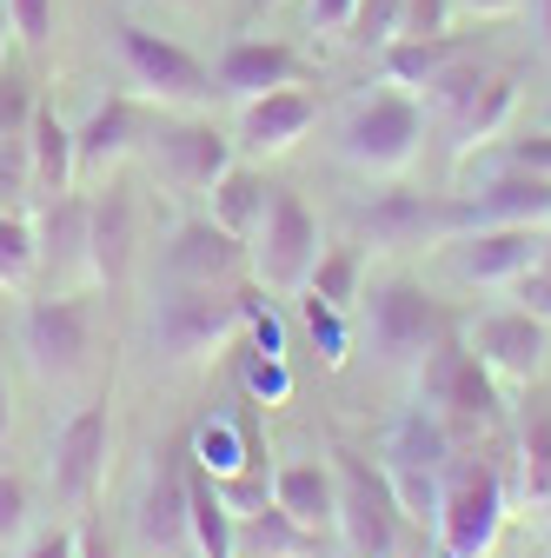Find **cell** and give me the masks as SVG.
I'll return each instance as SVG.
<instances>
[{"instance_id": "cell-1", "label": "cell", "mask_w": 551, "mask_h": 558, "mask_svg": "<svg viewBox=\"0 0 551 558\" xmlns=\"http://www.w3.org/2000/svg\"><path fill=\"white\" fill-rule=\"evenodd\" d=\"M512 493L492 459H452L432 512V558H492L505 532Z\"/></svg>"}, {"instance_id": "cell-2", "label": "cell", "mask_w": 551, "mask_h": 558, "mask_svg": "<svg viewBox=\"0 0 551 558\" xmlns=\"http://www.w3.org/2000/svg\"><path fill=\"white\" fill-rule=\"evenodd\" d=\"M419 405H432L452 439H492L512 426V405H505V386L478 366V353L452 332L445 345H432L426 366H419Z\"/></svg>"}, {"instance_id": "cell-3", "label": "cell", "mask_w": 551, "mask_h": 558, "mask_svg": "<svg viewBox=\"0 0 551 558\" xmlns=\"http://www.w3.org/2000/svg\"><path fill=\"white\" fill-rule=\"evenodd\" d=\"M426 120L432 113L419 107V94H399V87L359 94L346 107V126H339V154H346V167H359L372 180H399L426 154Z\"/></svg>"}, {"instance_id": "cell-4", "label": "cell", "mask_w": 551, "mask_h": 558, "mask_svg": "<svg viewBox=\"0 0 551 558\" xmlns=\"http://www.w3.org/2000/svg\"><path fill=\"white\" fill-rule=\"evenodd\" d=\"M452 332H458V313L439 293H426L419 279H405V272L379 279V287L366 293V339H372L379 366H412L419 373L426 353L445 345Z\"/></svg>"}, {"instance_id": "cell-5", "label": "cell", "mask_w": 551, "mask_h": 558, "mask_svg": "<svg viewBox=\"0 0 551 558\" xmlns=\"http://www.w3.org/2000/svg\"><path fill=\"white\" fill-rule=\"evenodd\" d=\"M452 459H458V439H452V426H445L432 405H412V412L392 418L379 465H385L392 493H399L405 525H432V512H439V485H445Z\"/></svg>"}, {"instance_id": "cell-6", "label": "cell", "mask_w": 551, "mask_h": 558, "mask_svg": "<svg viewBox=\"0 0 551 558\" xmlns=\"http://www.w3.org/2000/svg\"><path fill=\"white\" fill-rule=\"evenodd\" d=\"M253 287H167L154 306V345L167 366H199L246 332Z\"/></svg>"}, {"instance_id": "cell-7", "label": "cell", "mask_w": 551, "mask_h": 558, "mask_svg": "<svg viewBox=\"0 0 551 558\" xmlns=\"http://www.w3.org/2000/svg\"><path fill=\"white\" fill-rule=\"evenodd\" d=\"M113 53H120V74H126L133 100H147L160 113H199L206 100H213V66L193 60L180 40L140 27V21L113 27Z\"/></svg>"}, {"instance_id": "cell-8", "label": "cell", "mask_w": 551, "mask_h": 558, "mask_svg": "<svg viewBox=\"0 0 551 558\" xmlns=\"http://www.w3.org/2000/svg\"><path fill=\"white\" fill-rule=\"evenodd\" d=\"M332 493H339V519L332 532L346 538L353 558H399L405 545V512H399V493L379 459L353 452V446H332Z\"/></svg>"}, {"instance_id": "cell-9", "label": "cell", "mask_w": 551, "mask_h": 558, "mask_svg": "<svg viewBox=\"0 0 551 558\" xmlns=\"http://www.w3.org/2000/svg\"><path fill=\"white\" fill-rule=\"evenodd\" d=\"M319 253H326V233H319V220H313V206H306L299 193H286V186H272L266 220H259V233L246 240V272L259 279L266 293H306Z\"/></svg>"}, {"instance_id": "cell-10", "label": "cell", "mask_w": 551, "mask_h": 558, "mask_svg": "<svg viewBox=\"0 0 551 558\" xmlns=\"http://www.w3.org/2000/svg\"><path fill=\"white\" fill-rule=\"evenodd\" d=\"M21 353L47 386L81 379L94 360V306L81 293H40L21 306Z\"/></svg>"}, {"instance_id": "cell-11", "label": "cell", "mask_w": 551, "mask_h": 558, "mask_svg": "<svg viewBox=\"0 0 551 558\" xmlns=\"http://www.w3.org/2000/svg\"><path fill=\"white\" fill-rule=\"evenodd\" d=\"M107 459H113V405L94 399V405H81V412L53 433V452H47V485H53V499H60L66 512H94L100 485H107Z\"/></svg>"}, {"instance_id": "cell-12", "label": "cell", "mask_w": 551, "mask_h": 558, "mask_svg": "<svg viewBox=\"0 0 551 558\" xmlns=\"http://www.w3.org/2000/svg\"><path fill=\"white\" fill-rule=\"evenodd\" d=\"M359 240H372V253H405V246H445L458 240V199L452 193H379L366 199L359 214H353Z\"/></svg>"}, {"instance_id": "cell-13", "label": "cell", "mask_w": 551, "mask_h": 558, "mask_svg": "<svg viewBox=\"0 0 551 558\" xmlns=\"http://www.w3.org/2000/svg\"><path fill=\"white\" fill-rule=\"evenodd\" d=\"M233 160H240V147H233L213 120H199V113H180V120H167L154 133V173L180 199H206V193H213V180Z\"/></svg>"}, {"instance_id": "cell-14", "label": "cell", "mask_w": 551, "mask_h": 558, "mask_svg": "<svg viewBox=\"0 0 551 558\" xmlns=\"http://www.w3.org/2000/svg\"><path fill=\"white\" fill-rule=\"evenodd\" d=\"M133 532H140L154 551H186L193 545V452H186V439H167L154 452Z\"/></svg>"}, {"instance_id": "cell-15", "label": "cell", "mask_w": 551, "mask_h": 558, "mask_svg": "<svg viewBox=\"0 0 551 558\" xmlns=\"http://www.w3.org/2000/svg\"><path fill=\"white\" fill-rule=\"evenodd\" d=\"M280 87H313V60L299 47H286V40H253V34L226 40V53L213 66V100L246 107V100H266V94H280Z\"/></svg>"}, {"instance_id": "cell-16", "label": "cell", "mask_w": 551, "mask_h": 558, "mask_svg": "<svg viewBox=\"0 0 551 558\" xmlns=\"http://www.w3.org/2000/svg\"><path fill=\"white\" fill-rule=\"evenodd\" d=\"M133 253H140V206L107 173L100 193L87 199V287H126Z\"/></svg>"}, {"instance_id": "cell-17", "label": "cell", "mask_w": 551, "mask_h": 558, "mask_svg": "<svg viewBox=\"0 0 551 558\" xmlns=\"http://www.w3.org/2000/svg\"><path fill=\"white\" fill-rule=\"evenodd\" d=\"M544 332H551V326L531 319V313L518 306V313H486V319L465 332V345L478 353V366H486L499 386H538L544 353H551V339H544Z\"/></svg>"}, {"instance_id": "cell-18", "label": "cell", "mask_w": 551, "mask_h": 558, "mask_svg": "<svg viewBox=\"0 0 551 558\" xmlns=\"http://www.w3.org/2000/svg\"><path fill=\"white\" fill-rule=\"evenodd\" d=\"M452 246V272L472 287H518L544 253V227H472Z\"/></svg>"}, {"instance_id": "cell-19", "label": "cell", "mask_w": 551, "mask_h": 558, "mask_svg": "<svg viewBox=\"0 0 551 558\" xmlns=\"http://www.w3.org/2000/svg\"><path fill=\"white\" fill-rule=\"evenodd\" d=\"M319 113H326V100L313 87H280V94H266V100H246L233 147L246 160H280V154H293L299 140L319 126Z\"/></svg>"}, {"instance_id": "cell-20", "label": "cell", "mask_w": 551, "mask_h": 558, "mask_svg": "<svg viewBox=\"0 0 551 558\" xmlns=\"http://www.w3.org/2000/svg\"><path fill=\"white\" fill-rule=\"evenodd\" d=\"M505 493L525 512H551V392L525 386V399L512 405V472Z\"/></svg>"}, {"instance_id": "cell-21", "label": "cell", "mask_w": 551, "mask_h": 558, "mask_svg": "<svg viewBox=\"0 0 551 558\" xmlns=\"http://www.w3.org/2000/svg\"><path fill=\"white\" fill-rule=\"evenodd\" d=\"M458 199V233L472 227H551V180L544 173H486Z\"/></svg>"}, {"instance_id": "cell-22", "label": "cell", "mask_w": 551, "mask_h": 558, "mask_svg": "<svg viewBox=\"0 0 551 558\" xmlns=\"http://www.w3.org/2000/svg\"><path fill=\"white\" fill-rule=\"evenodd\" d=\"M147 133H154L147 100H133V94L100 100V107L74 126V167H81V180H107L126 154H140V140H147Z\"/></svg>"}, {"instance_id": "cell-23", "label": "cell", "mask_w": 551, "mask_h": 558, "mask_svg": "<svg viewBox=\"0 0 551 558\" xmlns=\"http://www.w3.org/2000/svg\"><path fill=\"white\" fill-rule=\"evenodd\" d=\"M27 220H34V253H40V272L53 279V293L87 287V199L81 193L40 199Z\"/></svg>"}, {"instance_id": "cell-24", "label": "cell", "mask_w": 551, "mask_h": 558, "mask_svg": "<svg viewBox=\"0 0 551 558\" xmlns=\"http://www.w3.org/2000/svg\"><path fill=\"white\" fill-rule=\"evenodd\" d=\"M512 113H518V81L512 74H478V87L445 113V133H452V160L458 167H472L486 147H499L505 140V126H512Z\"/></svg>"}, {"instance_id": "cell-25", "label": "cell", "mask_w": 551, "mask_h": 558, "mask_svg": "<svg viewBox=\"0 0 551 558\" xmlns=\"http://www.w3.org/2000/svg\"><path fill=\"white\" fill-rule=\"evenodd\" d=\"M246 272V240H233L213 220H186L167 240V279L173 287H233Z\"/></svg>"}, {"instance_id": "cell-26", "label": "cell", "mask_w": 551, "mask_h": 558, "mask_svg": "<svg viewBox=\"0 0 551 558\" xmlns=\"http://www.w3.org/2000/svg\"><path fill=\"white\" fill-rule=\"evenodd\" d=\"M272 506L280 512H293L306 532H332V519H339V493H332V459H293V465H280L272 472Z\"/></svg>"}, {"instance_id": "cell-27", "label": "cell", "mask_w": 551, "mask_h": 558, "mask_svg": "<svg viewBox=\"0 0 551 558\" xmlns=\"http://www.w3.org/2000/svg\"><path fill=\"white\" fill-rule=\"evenodd\" d=\"M27 173H34V206L74 193V180H81V167H74V126H66L53 107H34V126H27Z\"/></svg>"}, {"instance_id": "cell-28", "label": "cell", "mask_w": 551, "mask_h": 558, "mask_svg": "<svg viewBox=\"0 0 551 558\" xmlns=\"http://www.w3.org/2000/svg\"><path fill=\"white\" fill-rule=\"evenodd\" d=\"M266 199H272V180H266L253 160H233V167L213 180V193H206V220L226 227L233 240H253L259 220H266Z\"/></svg>"}, {"instance_id": "cell-29", "label": "cell", "mask_w": 551, "mask_h": 558, "mask_svg": "<svg viewBox=\"0 0 551 558\" xmlns=\"http://www.w3.org/2000/svg\"><path fill=\"white\" fill-rule=\"evenodd\" d=\"M186 452H193V465L206 478H233V472H246V465L266 459L253 418H206L199 433H186Z\"/></svg>"}, {"instance_id": "cell-30", "label": "cell", "mask_w": 551, "mask_h": 558, "mask_svg": "<svg viewBox=\"0 0 551 558\" xmlns=\"http://www.w3.org/2000/svg\"><path fill=\"white\" fill-rule=\"evenodd\" d=\"M472 47L458 40V34H432V40H392V47H379V60H385V87H399V94H426L452 60H465Z\"/></svg>"}, {"instance_id": "cell-31", "label": "cell", "mask_w": 551, "mask_h": 558, "mask_svg": "<svg viewBox=\"0 0 551 558\" xmlns=\"http://www.w3.org/2000/svg\"><path fill=\"white\" fill-rule=\"evenodd\" d=\"M240 551H246V558H319L326 538L306 532V525H299L293 512H280V506H259L253 519H240Z\"/></svg>"}, {"instance_id": "cell-32", "label": "cell", "mask_w": 551, "mask_h": 558, "mask_svg": "<svg viewBox=\"0 0 551 558\" xmlns=\"http://www.w3.org/2000/svg\"><path fill=\"white\" fill-rule=\"evenodd\" d=\"M306 293L326 300V306H339V313H353L366 300V246H326L319 266H313V279H306Z\"/></svg>"}, {"instance_id": "cell-33", "label": "cell", "mask_w": 551, "mask_h": 558, "mask_svg": "<svg viewBox=\"0 0 551 558\" xmlns=\"http://www.w3.org/2000/svg\"><path fill=\"white\" fill-rule=\"evenodd\" d=\"M40 272V253H34V220L27 214H8L0 206V287L8 293H27Z\"/></svg>"}, {"instance_id": "cell-34", "label": "cell", "mask_w": 551, "mask_h": 558, "mask_svg": "<svg viewBox=\"0 0 551 558\" xmlns=\"http://www.w3.org/2000/svg\"><path fill=\"white\" fill-rule=\"evenodd\" d=\"M478 173H544L551 180V126L544 133H505L499 147H486L478 154Z\"/></svg>"}, {"instance_id": "cell-35", "label": "cell", "mask_w": 551, "mask_h": 558, "mask_svg": "<svg viewBox=\"0 0 551 558\" xmlns=\"http://www.w3.org/2000/svg\"><path fill=\"white\" fill-rule=\"evenodd\" d=\"M240 392H246V405H286L293 399V373H286V353H253L240 360Z\"/></svg>"}, {"instance_id": "cell-36", "label": "cell", "mask_w": 551, "mask_h": 558, "mask_svg": "<svg viewBox=\"0 0 551 558\" xmlns=\"http://www.w3.org/2000/svg\"><path fill=\"white\" fill-rule=\"evenodd\" d=\"M299 300H306V332L319 345V360L326 366H346V353H353V313H339V306H326L313 293H299Z\"/></svg>"}, {"instance_id": "cell-37", "label": "cell", "mask_w": 551, "mask_h": 558, "mask_svg": "<svg viewBox=\"0 0 551 558\" xmlns=\"http://www.w3.org/2000/svg\"><path fill=\"white\" fill-rule=\"evenodd\" d=\"M399 27H405V0H359L346 40H353V47H366V53H379V47H392V40H399Z\"/></svg>"}, {"instance_id": "cell-38", "label": "cell", "mask_w": 551, "mask_h": 558, "mask_svg": "<svg viewBox=\"0 0 551 558\" xmlns=\"http://www.w3.org/2000/svg\"><path fill=\"white\" fill-rule=\"evenodd\" d=\"M0 206L34 214V173H27V140H0Z\"/></svg>"}, {"instance_id": "cell-39", "label": "cell", "mask_w": 551, "mask_h": 558, "mask_svg": "<svg viewBox=\"0 0 551 558\" xmlns=\"http://www.w3.org/2000/svg\"><path fill=\"white\" fill-rule=\"evenodd\" d=\"M34 87L14 74L8 60H0V140H27V126H34Z\"/></svg>"}, {"instance_id": "cell-40", "label": "cell", "mask_w": 551, "mask_h": 558, "mask_svg": "<svg viewBox=\"0 0 551 558\" xmlns=\"http://www.w3.org/2000/svg\"><path fill=\"white\" fill-rule=\"evenodd\" d=\"M8 21H14V34H21L34 53H47V47H53V27H60L53 0H8Z\"/></svg>"}, {"instance_id": "cell-41", "label": "cell", "mask_w": 551, "mask_h": 558, "mask_svg": "<svg viewBox=\"0 0 551 558\" xmlns=\"http://www.w3.org/2000/svg\"><path fill=\"white\" fill-rule=\"evenodd\" d=\"M27 519H34V506H27V485L14 478V472H0V545H27Z\"/></svg>"}, {"instance_id": "cell-42", "label": "cell", "mask_w": 551, "mask_h": 558, "mask_svg": "<svg viewBox=\"0 0 551 558\" xmlns=\"http://www.w3.org/2000/svg\"><path fill=\"white\" fill-rule=\"evenodd\" d=\"M445 27H452V0H405L399 40H432V34H445Z\"/></svg>"}, {"instance_id": "cell-43", "label": "cell", "mask_w": 551, "mask_h": 558, "mask_svg": "<svg viewBox=\"0 0 551 558\" xmlns=\"http://www.w3.org/2000/svg\"><path fill=\"white\" fill-rule=\"evenodd\" d=\"M353 8H359V0H306V21H313V34H346Z\"/></svg>"}, {"instance_id": "cell-44", "label": "cell", "mask_w": 551, "mask_h": 558, "mask_svg": "<svg viewBox=\"0 0 551 558\" xmlns=\"http://www.w3.org/2000/svg\"><path fill=\"white\" fill-rule=\"evenodd\" d=\"M518 306H525L531 319H544V326H551V272H544V266H531V272L518 279Z\"/></svg>"}, {"instance_id": "cell-45", "label": "cell", "mask_w": 551, "mask_h": 558, "mask_svg": "<svg viewBox=\"0 0 551 558\" xmlns=\"http://www.w3.org/2000/svg\"><path fill=\"white\" fill-rule=\"evenodd\" d=\"M74 551H81V558H120V545L107 538V525H100L94 512H81V532H74Z\"/></svg>"}, {"instance_id": "cell-46", "label": "cell", "mask_w": 551, "mask_h": 558, "mask_svg": "<svg viewBox=\"0 0 551 558\" xmlns=\"http://www.w3.org/2000/svg\"><path fill=\"white\" fill-rule=\"evenodd\" d=\"M21 558H81V551H74V532H40L21 545Z\"/></svg>"}, {"instance_id": "cell-47", "label": "cell", "mask_w": 551, "mask_h": 558, "mask_svg": "<svg viewBox=\"0 0 551 558\" xmlns=\"http://www.w3.org/2000/svg\"><path fill=\"white\" fill-rule=\"evenodd\" d=\"M525 0H452V14H472V21H512Z\"/></svg>"}, {"instance_id": "cell-48", "label": "cell", "mask_w": 551, "mask_h": 558, "mask_svg": "<svg viewBox=\"0 0 551 558\" xmlns=\"http://www.w3.org/2000/svg\"><path fill=\"white\" fill-rule=\"evenodd\" d=\"M8 433H14V399H8V379H0V452H8Z\"/></svg>"}, {"instance_id": "cell-49", "label": "cell", "mask_w": 551, "mask_h": 558, "mask_svg": "<svg viewBox=\"0 0 551 558\" xmlns=\"http://www.w3.org/2000/svg\"><path fill=\"white\" fill-rule=\"evenodd\" d=\"M8 34H14V21H8V0H0V60H8Z\"/></svg>"}, {"instance_id": "cell-50", "label": "cell", "mask_w": 551, "mask_h": 558, "mask_svg": "<svg viewBox=\"0 0 551 558\" xmlns=\"http://www.w3.org/2000/svg\"><path fill=\"white\" fill-rule=\"evenodd\" d=\"M538 266H544V272H551V227H544V253H538Z\"/></svg>"}, {"instance_id": "cell-51", "label": "cell", "mask_w": 551, "mask_h": 558, "mask_svg": "<svg viewBox=\"0 0 551 558\" xmlns=\"http://www.w3.org/2000/svg\"><path fill=\"white\" fill-rule=\"evenodd\" d=\"M538 14H544V47H551V0H544V8H538Z\"/></svg>"}, {"instance_id": "cell-52", "label": "cell", "mask_w": 551, "mask_h": 558, "mask_svg": "<svg viewBox=\"0 0 551 558\" xmlns=\"http://www.w3.org/2000/svg\"><path fill=\"white\" fill-rule=\"evenodd\" d=\"M266 8H286V0H259V14H266Z\"/></svg>"}]
</instances>
